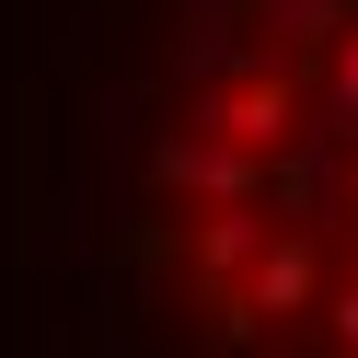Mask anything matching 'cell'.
I'll return each instance as SVG.
<instances>
[{
    "label": "cell",
    "mask_w": 358,
    "mask_h": 358,
    "mask_svg": "<svg viewBox=\"0 0 358 358\" xmlns=\"http://www.w3.org/2000/svg\"><path fill=\"white\" fill-rule=\"evenodd\" d=\"M162 185H185V196H208V208H231V196H266V162L243 139H220V127H196V139H162Z\"/></svg>",
    "instance_id": "cell-1"
},
{
    "label": "cell",
    "mask_w": 358,
    "mask_h": 358,
    "mask_svg": "<svg viewBox=\"0 0 358 358\" xmlns=\"http://www.w3.org/2000/svg\"><path fill=\"white\" fill-rule=\"evenodd\" d=\"M243 301H255V312H312V301H324V255H312V231L266 243V255L243 266Z\"/></svg>",
    "instance_id": "cell-2"
},
{
    "label": "cell",
    "mask_w": 358,
    "mask_h": 358,
    "mask_svg": "<svg viewBox=\"0 0 358 358\" xmlns=\"http://www.w3.org/2000/svg\"><path fill=\"white\" fill-rule=\"evenodd\" d=\"M208 127L243 139V150H278V139H289V81H278V70H243L231 93L208 104Z\"/></svg>",
    "instance_id": "cell-3"
},
{
    "label": "cell",
    "mask_w": 358,
    "mask_h": 358,
    "mask_svg": "<svg viewBox=\"0 0 358 358\" xmlns=\"http://www.w3.org/2000/svg\"><path fill=\"white\" fill-rule=\"evenodd\" d=\"M255 255H266V208H255V196H231V208L196 220V278H243Z\"/></svg>",
    "instance_id": "cell-4"
},
{
    "label": "cell",
    "mask_w": 358,
    "mask_h": 358,
    "mask_svg": "<svg viewBox=\"0 0 358 358\" xmlns=\"http://www.w3.org/2000/svg\"><path fill=\"white\" fill-rule=\"evenodd\" d=\"M312 127H324L335 150H358V24L324 35V104H312Z\"/></svg>",
    "instance_id": "cell-5"
},
{
    "label": "cell",
    "mask_w": 358,
    "mask_h": 358,
    "mask_svg": "<svg viewBox=\"0 0 358 358\" xmlns=\"http://www.w3.org/2000/svg\"><path fill=\"white\" fill-rule=\"evenodd\" d=\"M266 24H278V35H301V47H324V35L347 24V0H266Z\"/></svg>",
    "instance_id": "cell-6"
},
{
    "label": "cell",
    "mask_w": 358,
    "mask_h": 358,
    "mask_svg": "<svg viewBox=\"0 0 358 358\" xmlns=\"http://www.w3.org/2000/svg\"><path fill=\"white\" fill-rule=\"evenodd\" d=\"M312 312H324V335H335V347H358V278H347V289H324Z\"/></svg>",
    "instance_id": "cell-7"
}]
</instances>
